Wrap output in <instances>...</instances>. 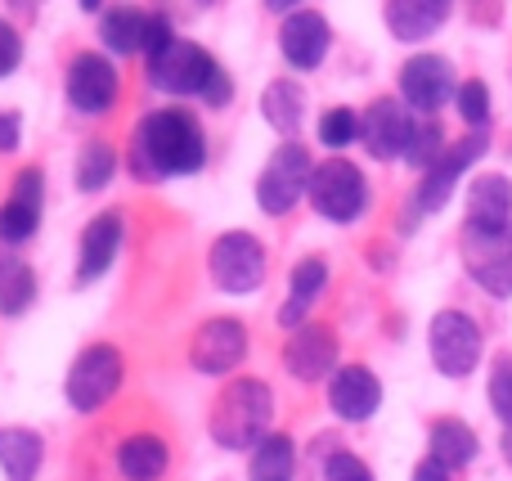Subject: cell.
Wrapping results in <instances>:
<instances>
[{
    "mask_svg": "<svg viewBox=\"0 0 512 481\" xmlns=\"http://www.w3.org/2000/svg\"><path fill=\"white\" fill-rule=\"evenodd\" d=\"M171 464V450L162 437L153 432H140V437H126L122 450H117V473L126 481H158Z\"/></svg>",
    "mask_w": 512,
    "mask_h": 481,
    "instance_id": "obj_24",
    "label": "cell"
},
{
    "mask_svg": "<svg viewBox=\"0 0 512 481\" xmlns=\"http://www.w3.org/2000/svg\"><path fill=\"white\" fill-rule=\"evenodd\" d=\"M441 153H445V131H441V122H432V117H423L418 122V131H414V144H409V167H418V171H427V167H436L441 162Z\"/></svg>",
    "mask_w": 512,
    "mask_h": 481,
    "instance_id": "obj_32",
    "label": "cell"
},
{
    "mask_svg": "<svg viewBox=\"0 0 512 481\" xmlns=\"http://www.w3.org/2000/svg\"><path fill=\"white\" fill-rule=\"evenodd\" d=\"M212 279L216 288L225 293H256L265 284V248L256 234H243V230H230L212 243Z\"/></svg>",
    "mask_w": 512,
    "mask_h": 481,
    "instance_id": "obj_8",
    "label": "cell"
},
{
    "mask_svg": "<svg viewBox=\"0 0 512 481\" xmlns=\"http://www.w3.org/2000/svg\"><path fill=\"white\" fill-rule=\"evenodd\" d=\"M274 396L261 378H234L212 410V437L225 450H256L270 437Z\"/></svg>",
    "mask_w": 512,
    "mask_h": 481,
    "instance_id": "obj_3",
    "label": "cell"
},
{
    "mask_svg": "<svg viewBox=\"0 0 512 481\" xmlns=\"http://www.w3.org/2000/svg\"><path fill=\"white\" fill-rule=\"evenodd\" d=\"M310 176H315V162L301 149L297 140H288L283 149H274V158L265 162L261 180H256V203L265 216H288L301 198H310Z\"/></svg>",
    "mask_w": 512,
    "mask_h": 481,
    "instance_id": "obj_5",
    "label": "cell"
},
{
    "mask_svg": "<svg viewBox=\"0 0 512 481\" xmlns=\"http://www.w3.org/2000/svg\"><path fill=\"white\" fill-rule=\"evenodd\" d=\"M310 203H315V212L324 216V221L351 225V221H360L364 207H369V180H364V171L355 167V162L328 158V162H319L315 176H310Z\"/></svg>",
    "mask_w": 512,
    "mask_h": 481,
    "instance_id": "obj_4",
    "label": "cell"
},
{
    "mask_svg": "<svg viewBox=\"0 0 512 481\" xmlns=\"http://www.w3.org/2000/svg\"><path fill=\"white\" fill-rule=\"evenodd\" d=\"M36 302V275L27 261L0 257V315H23Z\"/></svg>",
    "mask_w": 512,
    "mask_h": 481,
    "instance_id": "obj_29",
    "label": "cell"
},
{
    "mask_svg": "<svg viewBox=\"0 0 512 481\" xmlns=\"http://www.w3.org/2000/svg\"><path fill=\"white\" fill-rule=\"evenodd\" d=\"M81 9H86V14H99V5H104V0H77Z\"/></svg>",
    "mask_w": 512,
    "mask_h": 481,
    "instance_id": "obj_40",
    "label": "cell"
},
{
    "mask_svg": "<svg viewBox=\"0 0 512 481\" xmlns=\"http://www.w3.org/2000/svg\"><path fill=\"white\" fill-rule=\"evenodd\" d=\"M486 153V131H472L463 144H454V149L441 153V162L436 167L423 171V185H418V212H441L445 203H450L454 185H459V176L472 167V162Z\"/></svg>",
    "mask_w": 512,
    "mask_h": 481,
    "instance_id": "obj_14",
    "label": "cell"
},
{
    "mask_svg": "<svg viewBox=\"0 0 512 481\" xmlns=\"http://www.w3.org/2000/svg\"><path fill=\"white\" fill-rule=\"evenodd\" d=\"M414 481H450V468H441L436 459H423V464L414 468Z\"/></svg>",
    "mask_w": 512,
    "mask_h": 481,
    "instance_id": "obj_38",
    "label": "cell"
},
{
    "mask_svg": "<svg viewBox=\"0 0 512 481\" xmlns=\"http://www.w3.org/2000/svg\"><path fill=\"white\" fill-rule=\"evenodd\" d=\"M463 257L468 270L490 297H512V252L504 239H486V234H463Z\"/></svg>",
    "mask_w": 512,
    "mask_h": 481,
    "instance_id": "obj_20",
    "label": "cell"
},
{
    "mask_svg": "<svg viewBox=\"0 0 512 481\" xmlns=\"http://www.w3.org/2000/svg\"><path fill=\"white\" fill-rule=\"evenodd\" d=\"M243 356H248V329H243L239 320H230V315L207 320L203 329L194 333V342H189V365H194L198 374H212V378L239 369Z\"/></svg>",
    "mask_w": 512,
    "mask_h": 481,
    "instance_id": "obj_10",
    "label": "cell"
},
{
    "mask_svg": "<svg viewBox=\"0 0 512 481\" xmlns=\"http://www.w3.org/2000/svg\"><path fill=\"white\" fill-rule=\"evenodd\" d=\"M18 63H23V36L9 18H0V77H9Z\"/></svg>",
    "mask_w": 512,
    "mask_h": 481,
    "instance_id": "obj_36",
    "label": "cell"
},
{
    "mask_svg": "<svg viewBox=\"0 0 512 481\" xmlns=\"http://www.w3.org/2000/svg\"><path fill=\"white\" fill-rule=\"evenodd\" d=\"M45 459V441L32 428H0V468L9 481H36Z\"/></svg>",
    "mask_w": 512,
    "mask_h": 481,
    "instance_id": "obj_25",
    "label": "cell"
},
{
    "mask_svg": "<svg viewBox=\"0 0 512 481\" xmlns=\"http://www.w3.org/2000/svg\"><path fill=\"white\" fill-rule=\"evenodd\" d=\"M454 95H459V81H454V68L445 54H414V59H405V68H400V99L414 113L423 117L441 113Z\"/></svg>",
    "mask_w": 512,
    "mask_h": 481,
    "instance_id": "obj_9",
    "label": "cell"
},
{
    "mask_svg": "<svg viewBox=\"0 0 512 481\" xmlns=\"http://www.w3.org/2000/svg\"><path fill=\"white\" fill-rule=\"evenodd\" d=\"M18 135H23V126H18V113L0 108V153H14L18 149Z\"/></svg>",
    "mask_w": 512,
    "mask_h": 481,
    "instance_id": "obj_37",
    "label": "cell"
},
{
    "mask_svg": "<svg viewBox=\"0 0 512 481\" xmlns=\"http://www.w3.org/2000/svg\"><path fill=\"white\" fill-rule=\"evenodd\" d=\"M414 131H418V122L409 117V108L400 104V99H373L369 113H364L360 140L378 162H391V158H405L409 153Z\"/></svg>",
    "mask_w": 512,
    "mask_h": 481,
    "instance_id": "obj_13",
    "label": "cell"
},
{
    "mask_svg": "<svg viewBox=\"0 0 512 481\" xmlns=\"http://www.w3.org/2000/svg\"><path fill=\"white\" fill-rule=\"evenodd\" d=\"M279 50L288 59V68L315 72L328 59V50H333V23L319 9H297L279 27Z\"/></svg>",
    "mask_w": 512,
    "mask_h": 481,
    "instance_id": "obj_12",
    "label": "cell"
},
{
    "mask_svg": "<svg viewBox=\"0 0 512 481\" xmlns=\"http://www.w3.org/2000/svg\"><path fill=\"white\" fill-rule=\"evenodd\" d=\"M512 221V185L508 176H477L468 189V234L504 239Z\"/></svg>",
    "mask_w": 512,
    "mask_h": 481,
    "instance_id": "obj_17",
    "label": "cell"
},
{
    "mask_svg": "<svg viewBox=\"0 0 512 481\" xmlns=\"http://www.w3.org/2000/svg\"><path fill=\"white\" fill-rule=\"evenodd\" d=\"M454 104H459L463 122L477 126V131H486V122H490V90H486V81H463L459 95H454Z\"/></svg>",
    "mask_w": 512,
    "mask_h": 481,
    "instance_id": "obj_33",
    "label": "cell"
},
{
    "mask_svg": "<svg viewBox=\"0 0 512 481\" xmlns=\"http://www.w3.org/2000/svg\"><path fill=\"white\" fill-rule=\"evenodd\" d=\"M427 347H432V365L445 378H468L481 360V329L472 315L441 311L427 329Z\"/></svg>",
    "mask_w": 512,
    "mask_h": 481,
    "instance_id": "obj_7",
    "label": "cell"
},
{
    "mask_svg": "<svg viewBox=\"0 0 512 481\" xmlns=\"http://www.w3.org/2000/svg\"><path fill=\"white\" fill-rule=\"evenodd\" d=\"M207 162V135L185 108H158L131 135V171L140 180L194 176Z\"/></svg>",
    "mask_w": 512,
    "mask_h": 481,
    "instance_id": "obj_1",
    "label": "cell"
},
{
    "mask_svg": "<svg viewBox=\"0 0 512 481\" xmlns=\"http://www.w3.org/2000/svg\"><path fill=\"white\" fill-rule=\"evenodd\" d=\"M113 171H117L113 144H86L77 158V189L81 194H99V189L113 180Z\"/></svg>",
    "mask_w": 512,
    "mask_h": 481,
    "instance_id": "obj_30",
    "label": "cell"
},
{
    "mask_svg": "<svg viewBox=\"0 0 512 481\" xmlns=\"http://www.w3.org/2000/svg\"><path fill=\"white\" fill-rule=\"evenodd\" d=\"M261 117L279 135H288V140H292V135L301 131V117H306V90H301L297 81H288V77L270 81V86H265V95H261Z\"/></svg>",
    "mask_w": 512,
    "mask_h": 481,
    "instance_id": "obj_26",
    "label": "cell"
},
{
    "mask_svg": "<svg viewBox=\"0 0 512 481\" xmlns=\"http://www.w3.org/2000/svg\"><path fill=\"white\" fill-rule=\"evenodd\" d=\"M149 23H153L149 9L113 5L99 14V36H104V45L113 54H144V45H149Z\"/></svg>",
    "mask_w": 512,
    "mask_h": 481,
    "instance_id": "obj_23",
    "label": "cell"
},
{
    "mask_svg": "<svg viewBox=\"0 0 512 481\" xmlns=\"http://www.w3.org/2000/svg\"><path fill=\"white\" fill-rule=\"evenodd\" d=\"M261 5L270 9V14H283V18H288V14H297V9L306 5V0H261Z\"/></svg>",
    "mask_w": 512,
    "mask_h": 481,
    "instance_id": "obj_39",
    "label": "cell"
},
{
    "mask_svg": "<svg viewBox=\"0 0 512 481\" xmlns=\"http://www.w3.org/2000/svg\"><path fill=\"white\" fill-rule=\"evenodd\" d=\"M490 410L504 419V428H512V356L495 360V374H490Z\"/></svg>",
    "mask_w": 512,
    "mask_h": 481,
    "instance_id": "obj_34",
    "label": "cell"
},
{
    "mask_svg": "<svg viewBox=\"0 0 512 481\" xmlns=\"http://www.w3.org/2000/svg\"><path fill=\"white\" fill-rule=\"evenodd\" d=\"M324 284H328L324 257L297 261V270H292V288H288V302L279 306V324H283V329H301V324H306V315L315 311V302H319V293H324Z\"/></svg>",
    "mask_w": 512,
    "mask_h": 481,
    "instance_id": "obj_22",
    "label": "cell"
},
{
    "mask_svg": "<svg viewBox=\"0 0 512 481\" xmlns=\"http://www.w3.org/2000/svg\"><path fill=\"white\" fill-rule=\"evenodd\" d=\"M360 131H364V117L355 108H328L319 117V144L324 149H351L360 140Z\"/></svg>",
    "mask_w": 512,
    "mask_h": 481,
    "instance_id": "obj_31",
    "label": "cell"
},
{
    "mask_svg": "<svg viewBox=\"0 0 512 481\" xmlns=\"http://www.w3.org/2000/svg\"><path fill=\"white\" fill-rule=\"evenodd\" d=\"M427 459H436L441 468H468L472 459H477V432L468 428V423H459V419H436L432 423V455Z\"/></svg>",
    "mask_w": 512,
    "mask_h": 481,
    "instance_id": "obj_27",
    "label": "cell"
},
{
    "mask_svg": "<svg viewBox=\"0 0 512 481\" xmlns=\"http://www.w3.org/2000/svg\"><path fill=\"white\" fill-rule=\"evenodd\" d=\"M328 405H333L337 419L346 423H364L378 414L382 405V383L369 374L364 365H351V369H337L333 383H328Z\"/></svg>",
    "mask_w": 512,
    "mask_h": 481,
    "instance_id": "obj_18",
    "label": "cell"
},
{
    "mask_svg": "<svg viewBox=\"0 0 512 481\" xmlns=\"http://www.w3.org/2000/svg\"><path fill=\"white\" fill-rule=\"evenodd\" d=\"M122 351L108 347V342H95V347H86L77 360H72L68 369V405L77 414H95L104 410L108 401L117 396V387H122Z\"/></svg>",
    "mask_w": 512,
    "mask_h": 481,
    "instance_id": "obj_6",
    "label": "cell"
},
{
    "mask_svg": "<svg viewBox=\"0 0 512 481\" xmlns=\"http://www.w3.org/2000/svg\"><path fill=\"white\" fill-rule=\"evenodd\" d=\"M283 365L297 383H319L337 369V338L324 324H301L288 338V351H283Z\"/></svg>",
    "mask_w": 512,
    "mask_h": 481,
    "instance_id": "obj_15",
    "label": "cell"
},
{
    "mask_svg": "<svg viewBox=\"0 0 512 481\" xmlns=\"http://www.w3.org/2000/svg\"><path fill=\"white\" fill-rule=\"evenodd\" d=\"M117 90H122V81H117V68L104 54L86 50L68 63V104L77 113H90V117L108 113L117 104Z\"/></svg>",
    "mask_w": 512,
    "mask_h": 481,
    "instance_id": "obj_11",
    "label": "cell"
},
{
    "mask_svg": "<svg viewBox=\"0 0 512 481\" xmlns=\"http://www.w3.org/2000/svg\"><path fill=\"white\" fill-rule=\"evenodd\" d=\"M450 5L454 0H387V32L405 45L427 41L445 27Z\"/></svg>",
    "mask_w": 512,
    "mask_h": 481,
    "instance_id": "obj_21",
    "label": "cell"
},
{
    "mask_svg": "<svg viewBox=\"0 0 512 481\" xmlns=\"http://www.w3.org/2000/svg\"><path fill=\"white\" fill-rule=\"evenodd\" d=\"M149 81L167 95H203L212 108L230 104V77L225 68L194 41H171L162 54L149 59Z\"/></svg>",
    "mask_w": 512,
    "mask_h": 481,
    "instance_id": "obj_2",
    "label": "cell"
},
{
    "mask_svg": "<svg viewBox=\"0 0 512 481\" xmlns=\"http://www.w3.org/2000/svg\"><path fill=\"white\" fill-rule=\"evenodd\" d=\"M504 459H508V464H512V428L504 432Z\"/></svg>",
    "mask_w": 512,
    "mask_h": 481,
    "instance_id": "obj_41",
    "label": "cell"
},
{
    "mask_svg": "<svg viewBox=\"0 0 512 481\" xmlns=\"http://www.w3.org/2000/svg\"><path fill=\"white\" fill-rule=\"evenodd\" d=\"M292 473H297V450H292V437L270 432V437L252 450L248 481H292Z\"/></svg>",
    "mask_w": 512,
    "mask_h": 481,
    "instance_id": "obj_28",
    "label": "cell"
},
{
    "mask_svg": "<svg viewBox=\"0 0 512 481\" xmlns=\"http://www.w3.org/2000/svg\"><path fill=\"white\" fill-rule=\"evenodd\" d=\"M41 207H45V176H41V167L18 171L14 194H9V203L0 207V239H5V243H27L36 234V225H41Z\"/></svg>",
    "mask_w": 512,
    "mask_h": 481,
    "instance_id": "obj_16",
    "label": "cell"
},
{
    "mask_svg": "<svg viewBox=\"0 0 512 481\" xmlns=\"http://www.w3.org/2000/svg\"><path fill=\"white\" fill-rule=\"evenodd\" d=\"M122 212H104L86 225L81 234V261H77V284H95L113 270L117 248H122Z\"/></svg>",
    "mask_w": 512,
    "mask_h": 481,
    "instance_id": "obj_19",
    "label": "cell"
},
{
    "mask_svg": "<svg viewBox=\"0 0 512 481\" xmlns=\"http://www.w3.org/2000/svg\"><path fill=\"white\" fill-rule=\"evenodd\" d=\"M324 481H373V473L360 455L337 450V455H328V464H324Z\"/></svg>",
    "mask_w": 512,
    "mask_h": 481,
    "instance_id": "obj_35",
    "label": "cell"
}]
</instances>
